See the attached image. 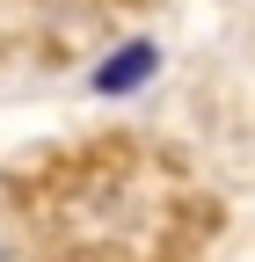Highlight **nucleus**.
<instances>
[{
    "instance_id": "1",
    "label": "nucleus",
    "mask_w": 255,
    "mask_h": 262,
    "mask_svg": "<svg viewBox=\"0 0 255 262\" xmlns=\"http://www.w3.org/2000/svg\"><path fill=\"white\" fill-rule=\"evenodd\" d=\"M146 73H153V51H146V44H124L102 73H95V88H102V95H124V88H139Z\"/></svg>"
}]
</instances>
